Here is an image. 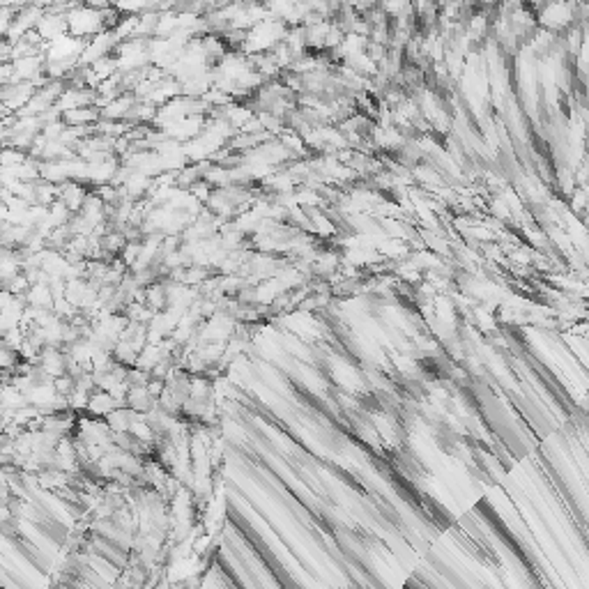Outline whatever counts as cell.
<instances>
[{
    "label": "cell",
    "instance_id": "6da1fadb",
    "mask_svg": "<svg viewBox=\"0 0 589 589\" xmlns=\"http://www.w3.org/2000/svg\"><path fill=\"white\" fill-rule=\"evenodd\" d=\"M5 17H10V7H5ZM10 21H12V19H5V30L10 28Z\"/></svg>",
    "mask_w": 589,
    "mask_h": 589
}]
</instances>
